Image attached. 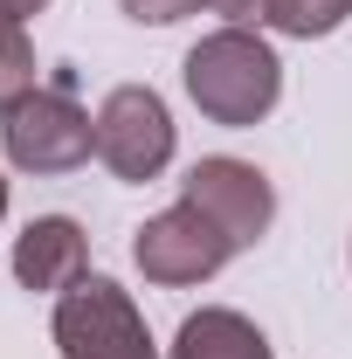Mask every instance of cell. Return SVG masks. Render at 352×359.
Listing matches in <instances>:
<instances>
[{
  "label": "cell",
  "instance_id": "obj_1",
  "mask_svg": "<svg viewBox=\"0 0 352 359\" xmlns=\"http://www.w3.org/2000/svg\"><path fill=\"white\" fill-rule=\"evenodd\" d=\"M187 97L201 104V118H215L228 132L263 125L283 97V62L256 28H215L187 48Z\"/></svg>",
  "mask_w": 352,
  "mask_h": 359
},
{
  "label": "cell",
  "instance_id": "obj_2",
  "mask_svg": "<svg viewBox=\"0 0 352 359\" xmlns=\"http://www.w3.org/2000/svg\"><path fill=\"white\" fill-rule=\"evenodd\" d=\"M0 145L21 173H76L97 152V118L76 104V69H55L48 83L14 97L0 111Z\"/></svg>",
  "mask_w": 352,
  "mask_h": 359
},
{
  "label": "cell",
  "instance_id": "obj_3",
  "mask_svg": "<svg viewBox=\"0 0 352 359\" xmlns=\"http://www.w3.org/2000/svg\"><path fill=\"white\" fill-rule=\"evenodd\" d=\"M55 346L62 359H159L132 290L111 276H83L55 297Z\"/></svg>",
  "mask_w": 352,
  "mask_h": 359
},
{
  "label": "cell",
  "instance_id": "obj_4",
  "mask_svg": "<svg viewBox=\"0 0 352 359\" xmlns=\"http://www.w3.org/2000/svg\"><path fill=\"white\" fill-rule=\"evenodd\" d=\"M97 159L111 166L118 180H159L173 166V111L152 83H118L97 111Z\"/></svg>",
  "mask_w": 352,
  "mask_h": 359
},
{
  "label": "cell",
  "instance_id": "obj_5",
  "mask_svg": "<svg viewBox=\"0 0 352 359\" xmlns=\"http://www.w3.org/2000/svg\"><path fill=\"white\" fill-rule=\"evenodd\" d=\"M228 256H242V249H235L194 201H173L166 215H152V222L132 235V263L145 269V283H166V290L208 283L215 269H228Z\"/></svg>",
  "mask_w": 352,
  "mask_h": 359
},
{
  "label": "cell",
  "instance_id": "obj_6",
  "mask_svg": "<svg viewBox=\"0 0 352 359\" xmlns=\"http://www.w3.org/2000/svg\"><path fill=\"white\" fill-rule=\"evenodd\" d=\"M180 201H194L235 249H256L269 235V222H276V187H269V173L249 166V159H228V152L194 159L187 180H180Z\"/></svg>",
  "mask_w": 352,
  "mask_h": 359
},
{
  "label": "cell",
  "instance_id": "obj_7",
  "mask_svg": "<svg viewBox=\"0 0 352 359\" xmlns=\"http://www.w3.org/2000/svg\"><path fill=\"white\" fill-rule=\"evenodd\" d=\"M90 276V235L69 215H42V222H28L14 235V283L21 290H48V297H62L69 283H83Z\"/></svg>",
  "mask_w": 352,
  "mask_h": 359
},
{
  "label": "cell",
  "instance_id": "obj_8",
  "mask_svg": "<svg viewBox=\"0 0 352 359\" xmlns=\"http://www.w3.org/2000/svg\"><path fill=\"white\" fill-rule=\"evenodd\" d=\"M166 359H276V353H269V339L242 311L208 304V311H194L173 332V353H166Z\"/></svg>",
  "mask_w": 352,
  "mask_h": 359
},
{
  "label": "cell",
  "instance_id": "obj_9",
  "mask_svg": "<svg viewBox=\"0 0 352 359\" xmlns=\"http://www.w3.org/2000/svg\"><path fill=\"white\" fill-rule=\"evenodd\" d=\"M35 90V42H28V21H14L7 7H0V111L14 104V97H28Z\"/></svg>",
  "mask_w": 352,
  "mask_h": 359
},
{
  "label": "cell",
  "instance_id": "obj_10",
  "mask_svg": "<svg viewBox=\"0 0 352 359\" xmlns=\"http://www.w3.org/2000/svg\"><path fill=\"white\" fill-rule=\"evenodd\" d=\"M346 14H352V0H269V28L276 35H297V42L332 35Z\"/></svg>",
  "mask_w": 352,
  "mask_h": 359
},
{
  "label": "cell",
  "instance_id": "obj_11",
  "mask_svg": "<svg viewBox=\"0 0 352 359\" xmlns=\"http://www.w3.org/2000/svg\"><path fill=\"white\" fill-rule=\"evenodd\" d=\"M132 21H145V28H173V21H187V14H201V7H215V0H118Z\"/></svg>",
  "mask_w": 352,
  "mask_h": 359
},
{
  "label": "cell",
  "instance_id": "obj_12",
  "mask_svg": "<svg viewBox=\"0 0 352 359\" xmlns=\"http://www.w3.org/2000/svg\"><path fill=\"white\" fill-rule=\"evenodd\" d=\"M215 14H228V28H269V0H215Z\"/></svg>",
  "mask_w": 352,
  "mask_h": 359
},
{
  "label": "cell",
  "instance_id": "obj_13",
  "mask_svg": "<svg viewBox=\"0 0 352 359\" xmlns=\"http://www.w3.org/2000/svg\"><path fill=\"white\" fill-rule=\"evenodd\" d=\"M0 7H7V14H14V21H28V14H42L48 0H0Z\"/></svg>",
  "mask_w": 352,
  "mask_h": 359
},
{
  "label": "cell",
  "instance_id": "obj_14",
  "mask_svg": "<svg viewBox=\"0 0 352 359\" xmlns=\"http://www.w3.org/2000/svg\"><path fill=\"white\" fill-rule=\"evenodd\" d=\"M0 222H7V180H0Z\"/></svg>",
  "mask_w": 352,
  "mask_h": 359
}]
</instances>
